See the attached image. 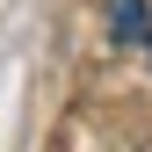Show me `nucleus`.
Returning <instances> with one entry per match:
<instances>
[{
    "label": "nucleus",
    "instance_id": "nucleus-2",
    "mask_svg": "<svg viewBox=\"0 0 152 152\" xmlns=\"http://www.w3.org/2000/svg\"><path fill=\"white\" fill-rule=\"evenodd\" d=\"M145 58H152V36H145Z\"/></svg>",
    "mask_w": 152,
    "mask_h": 152
},
{
    "label": "nucleus",
    "instance_id": "nucleus-1",
    "mask_svg": "<svg viewBox=\"0 0 152 152\" xmlns=\"http://www.w3.org/2000/svg\"><path fill=\"white\" fill-rule=\"evenodd\" d=\"M109 36H116L123 51H145V36H152L145 0H109Z\"/></svg>",
    "mask_w": 152,
    "mask_h": 152
}]
</instances>
